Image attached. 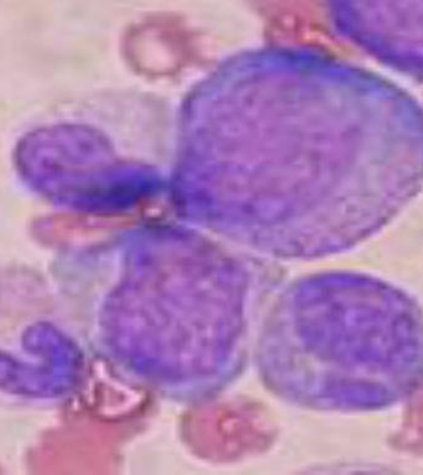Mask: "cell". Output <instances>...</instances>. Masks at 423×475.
I'll list each match as a JSON object with an SVG mask.
<instances>
[{"instance_id":"obj_1","label":"cell","mask_w":423,"mask_h":475,"mask_svg":"<svg viewBox=\"0 0 423 475\" xmlns=\"http://www.w3.org/2000/svg\"><path fill=\"white\" fill-rule=\"evenodd\" d=\"M318 290L320 398L334 409L378 412L423 390V307L385 279L348 272Z\"/></svg>"},{"instance_id":"obj_2","label":"cell","mask_w":423,"mask_h":475,"mask_svg":"<svg viewBox=\"0 0 423 475\" xmlns=\"http://www.w3.org/2000/svg\"><path fill=\"white\" fill-rule=\"evenodd\" d=\"M54 285L0 266V403L50 407L72 390L77 353Z\"/></svg>"}]
</instances>
